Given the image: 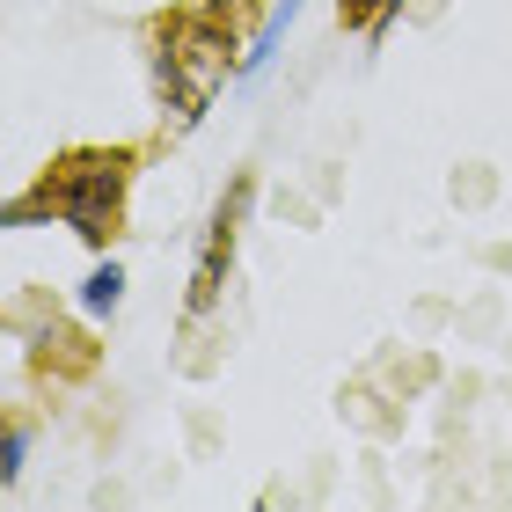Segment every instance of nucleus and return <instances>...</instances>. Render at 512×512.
I'll use <instances>...</instances> for the list:
<instances>
[{
	"label": "nucleus",
	"mask_w": 512,
	"mask_h": 512,
	"mask_svg": "<svg viewBox=\"0 0 512 512\" xmlns=\"http://www.w3.org/2000/svg\"><path fill=\"white\" fill-rule=\"evenodd\" d=\"M118 300H125V271H118V264H96V271L81 278V308H88V315H110Z\"/></svg>",
	"instance_id": "nucleus-2"
},
{
	"label": "nucleus",
	"mask_w": 512,
	"mask_h": 512,
	"mask_svg": "<svg viewBox=\"0 0 512 512\" xmlns=\"http://www.w3.org/2000/svg\"><path fill=\"white\" fill-rule=\"evenodd\" d=\"M125 176H132V154H66L59 169H44V183L30 198H15V220H30V213H52L66 220L74 235L88 242H103L110 227H118V205H125Z\"/></svg>",
	"instance_id": "nucleus-1"
},
{
	"label": "nucleus",
	"mask_w": 512,
	"mask_h": 512,
	"mask_svg": "<svg viewBox=\"0 0 512 512\" xmlns=\"http://www.w3.org/2000/svg\"><path fill=\"white\" fill-rule=\"evenodd\" d=\"M293 15H300V0H278V8H271V22L256 30V44L242 52V74H256V66H264V59L278 52V37H286V22H293Z\"/></svg>",
	"instance_id": "nucleus-3"
},
{
	"label": "nucleus",
	"mask_w": 512,
	"mask_h": 512,
	"mask_svg": "<svg viewBox=\"0 0 512 512\" xmlns=\"http://www.w3.org/2000/svg\"><path fill=\"white\" fill-rule=\"evenodd\" d=\"M381 8H388V0H344V15H359V22H366V15H381Z\"/></svg>",
	"instance_id": "nucleus-5"
},
{
	"label": "nucleus",
	"mask_w": 512,
	"mask_h": 512,
	"mask_svg": "<svg viewBox=\"0 0 512 512\" xmlns=\"http://www.w3.org/2000/svg\"><path fill=\"white\" fill-rule=\"evenodd\" d=\"M22 454H30V439H22V432H8V447H0V476H22Z\"/></svg>",
	"instance_id": "nucleus-4"
}]
</instances>
